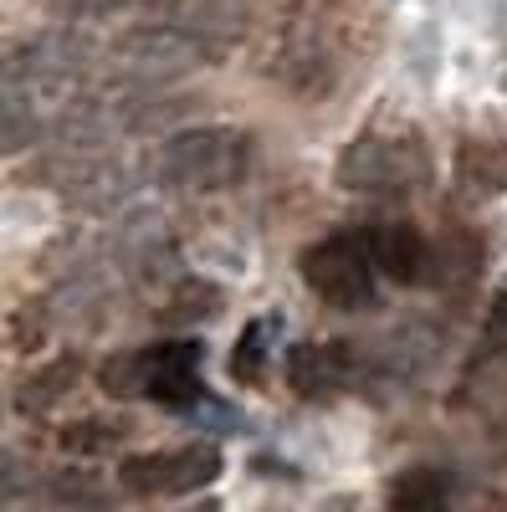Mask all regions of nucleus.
<instances>
[{"mask_svg": "<svg viewBox=\"0 0 507 512\" xmlns=\"http://www.w3.org/2000/svg\"><path fill=\"white\" fill-rule=\"evenodd\" d=\"M246 169H251V139L231 123H190L180 134H169L159 149V180L190 195L231 190L246 180Z\"/></svg>", "mask_w": 507, "mask_h": 512, "instance_id": "1", "label": "nucleus"}, {"mask_svg": "<svg viewBox=\"0 0 507 512\" xmlns=\"http://www.w3.org/2000/svg\"><path fill=\"white\" fill-rule=\"evenodd\" d=\"M338 190L349 195H410L431 180V154L415 134H359L333 164Z\"/></svg>", "mask_w": 507, "mask_h": 512, "instance_id": "2", "label": "nucleus"}, {"mask_svg": "<svg viewBox=\"0 0 507 512\" xmlns=\"http://www.w3.org/2000/svg\"><path fill=\"white\" fill-rule=\"evenodd\" d=\"M298 272H303V282L323 297L328 308H344V313L374 308V297H379L364 236H323V241H313L303 251Z\"/></svg>", "mask_w": 507, "mask_h": 512, "instance_id": "3", "label": "nucleus"}, {"mask_svg": "<svg viewBox=\"0 0 507 512\" xmlns=\"http://www.w3.org/2000/svg\"><path fill=\"white\" fill-rule=\"evenodd\" d=\"M221 466V446L210 441H190L175 451H139L118 461V487L134 497H185L216 482Z\"/></svg>", "mask_w": 507, "mask_h": 512, "instance_id": "4", "label": "nucleus"}, {"mask_svg": "<svg viewBox=\"0 0 507 512\" xmlns=\"http://www.w3.org/2000/svg\"><path fill=\"white\" fill-rule=\"evenodd\" d=\"M113 57L139 82H169V77H185L200 62H210V47L185 26H139L118 41Z\"/></svg>", "mask_w": 507, "mask_h": 512, "instance_id": "5", "label": "nucleus"}, {"mask_svg": "<svg viewBox=\"0 0 507 512\" xmlns=\"http://www.w3.org/2000/svg\"><path fill=\"white\" fill-rule=\"evenodd\" d=\"M93 41H82L72 31H36V36H16L0 47V77L16 88H36V82H67L88 67Z\"/></svg>", "mask_w": 507, "mask_h": 512, "instance_id": "6", "label": "nucleus"}, {"mask_svg": "<svg viewBox=\"0 0 507 512\" xmlns=\"http://www.w3.org/2000/svg\"><path fill=\"white\" fill-rule=\"evenodd\" d=\"M144 354V400L190 410L205 400L200 390V364H205V344L200 338H169V344H149Z\"/></svg>", "mask_w": 507, "mask_h": 512, "instance_id": "7", "label": "nucleus"}, {"mask_svg": "<svg viewBox=\"0 0 507 512\" xmlns=\"http://www.w3.org/2000/svg\"><path fill=\"white\" fill-rule=\"evenodd\" d=\"M364 251L374 262V277H390L395 287L431 282V241L410 221H379L364 231Z\"/></svg>", "mask_w": 507, "mask_h": 512, "instance_id": "8", "label": "nucleus"}, {"mask_svg": "<svg viewBox=\"0 0 507 512\" xmlns=\"http://www.w3.org/2000/svg\"><path fill=\"white\" fill-rule=\"evenodd\" d=\"M354 374V344L349 338H328V344H292L287 349V384L303 400H328L344 390Z\"/></svg>", "mask_w": 507, "mask_h": 512, "instance_id": "9", "label": "nucleus"}, {"mask_svg": "<svg viewBox=\"0 0 507 512\" xmlns=\"http://www.w3.org/2000/svg\"><path fill=\"white\" fill-rule=\"evenodd\" d=\"M456 190L461 200H497L507 190V149L492 139L456 144Z\"/></svg>", "mask_w": 507, "mask_h": 512, "instance_id": "10", "label": "nucleus"}, {"mask_svg": "<svg viewBox=\"0 0 507 512\" xmlns=\"http://www.w3.org/2000/svg\"><path fill=\"white\" fill-rule=\"evenodd\" d=\"M436 354H441V333H431L426 323H405L400 333L385 338V349H379V374L385 379H420Z\"/></svg>", "mask_w": 507, "mask_h": 512, "instance_id": "11", "label": "nucleus"}, {"mask_svg": "<svg viewBox=\"0 0 507 512\" xmlns=\"http://www.w3.org/2000/svg\"><path fill=\"white\" fill-rule=\"evenodd\" d=\"M82 379V354H57L52 364H41L21 390H16V410L21 415H47L52 405H62Z\"/></svg>", "mask_w": 507, "mask_h": 512, "instance_id": "12", "label": "nucleus"}, {"mask_svg": "<svg viewBox=\"0 0 507 512\" xmlns=\"http://www.w3.org/2000/svg\"><path fill=\"white\" fill-rule=\"evenodd\" d=\"M482 272V241L467 236V231H451L446 241L431 246V282L446 287V292H461V287H472Z\"/></svg>", "mask_w": 507, "mask_h": 512, "instance_id": "13", "label": "nucleus"}, {"mask_svg": "<svg viewBox=\"0 0 507 512\" xmlns=\"http://www.w3.org/2000/svg\"><path fill=\"white\" fill-rule=\"evenodd\" d=\"M390 512H451V482L436 466H410L390 482Z\"/></svg>", "mask_w": 507, "mask_h": 512, "instance_id": "14", "label": "nucleus"}, {"mask_svg": "<svg viewBox=\"0 0 507 512\" xmlns=\"http://www.w3.org/2000/svg\"><path fill=\"white\" fill-rule=\"evenodd\" d=\"M41 134H47V118H41V108L31 98L26 93H0V159L36 149Z\"/></svg>", "mask_w": 507, "mask_h": 512, "instance_id": "15", "label": "nucleus"}, {"mask_svg": "<svg viewBox=\"0 0 507 512\" xmlns=\"http://www.w3.org/2000/svg\"><path fill=\"white\" fill-rule=\"evenodd\" d=\"M221 313V287L205 282V277H185L175 292H169V303L159 308V323L169 328H195V323H210Z\"/></svg>", "mask_w": 507, "mask_h": 512, "instance_id": "16", "label": "nucleus"}, {"mask_svg": "<svg viewBox=\"0 0 507 512\" xmlns=\"http://www.w3.org/2000/svg\"><path fill=\"white\" fill-rule=\"evenodd\" d=\"M123 436H129V425L103 420V415H82V420H67L57 431V446L67 456H108L113 446H123Z\"/></svg>", "mask_w": 507, "mask_h": 512, "instance_id": "17", "label": "nucleus"}, {"mask_svg": "<svg viewBox=\"0 0 507 512\" xmlns=\"http://www.w3.org/2000/svg\"><path fill=\"white\" fill-rule=\"evenodd\" d=\"M98 384H103V395H113V400H144V354L139 349L108 354L98 364Z\"/></svg>", "mask_w": 507, "mask_h": 512, "instance_id": "18", "label": "nucleus"}, {"mask_svg": "<svg viewBox=\"0 0 507 512\" xmlns=\"http://www.w3.org/2000/svg\"><path fill=\"white\" fill-rule=\"evenodd\" d=\"M277 328V318L267 323V318H257V323H246L241 328V344L231 349V379H241V384H257L262 379V359H267V344H262V338Z\"/></svg>", "mask_w": 507, "mask_h": 512, "instance_id": "19", "label": "nucleus"}, {"mask_svg": "<svg viewBox=\"0 0 507 512\" xmlns=\"http://www.w3.org/2000/svg\"><path fill=\"white\" fill-rule=\"evenodd\" d=\"M21 502H26V461L11 446H0V512H16Z\"/></svg>", "mask_w": 507, "mask_h": 512, "instance_id": "20", "label": "nucleus"}, {"mask_svg": "<svg viewBox=\"0 0 507 512\" xmlns=\"http://www.w3.org/2000/svg\"><path fill=\"white\" fill-rule=\"evenodd\" d=\"M41 344H47V313H41L36 303H26V308L11 318V349L31 354V349H41Z\"/></svg>", "mask_w": 507, "mask_h": 512, "instance_id": "21", "label": "nucleus"}, {"mask_svg": "<svg viewBox=\"0 0 507 512\" xmlns=\"http://www.w3.org/2000/svg\"><path fill=\"white\" fill-rule=\"evenodd\" d=\"M482 354H507V282L497 287V297L487 303V318H482Z\"/></svg>", "mask_w": 507, "mask_h": 512, "instance_id": "22", "label": "nucleus"}, {"mask_svg": "<svg viewBox=\"0 0 507 512\" xmlns=\"http://www.w3.org/2000/svg\"><path fill=\"white\" fill-rule=\"evenodd\" d=\"M47 6L62 16H113L123 6H134V0H47Z\"/></svg>", "mask_w": 507, "mask_h": 512, "instance_id": "23", "label": "nucleus"}, {"mask_svg": "<svg viewBox=\"0 0 507 512\" xmlns=\"http://www.w3.org/2000/svg\"><path fill=\"white\" fill-rule=\"evenodd\" d=\"M318 512H364V507H359V497H328Z\"/></svg>", "mask_w": 507, "mask_h": 512, "instance_id": "24", "label": "nucleus"}]
</instances>
